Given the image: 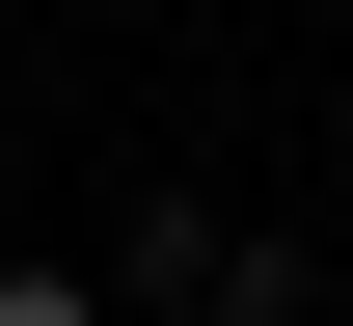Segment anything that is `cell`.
Returning a JSON list of instances; mask_svg holds the SVG:
<instances>
[{"label":"cell","instance_id":"cell-1","mask_svg":"<svg viewBox=\"0 0 353 326\" xmlns=\"http://www.w3.org/2000/svg\"><path fill=\"white\" fill-rule=\"evenodd\" d=\"M136 299H245V326H272L299 245H245V218H136Z\"/></svg>","mask_w":353,"mask_h":326},{"label":"cell","instance_id":"cell-2","mask_svg":"<svg viewBox=\"0 0 353 326\" xmlns=\"http://www.w3.org/2000/svg\"><path fill=\"white\" fill-rule=\"evenodd\" d=\"M0 326H109V299H82V272H0Z\"/></svg>","mask_w":353,"mask_h":326}]
</instances>
